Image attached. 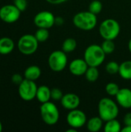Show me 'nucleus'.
I'll return each mask as SVG.
<instances>
[{"label":"nucleus","instance_id":"obj_1","mask_svg":"<svg viewBox=\"0 0 131 132\" xmlns=\"http://www.w3.org/2000/svg\"><path fill=\"white\" fill-rule=\"evenodd\" d=\"M99 116L103 121H108L116 119L119 114V108L117 104L108 97L102 98L98 104Z\"/></svg>","mask_w":131,"mask_h":132},{"label":"nucleus","instance_id":"obj_2","mask_svg":"<svg viewBox=\"0 0 131 132\" xmlns=\"http://www.w3.org/2000/svg\"><path fill=\"white\" fill-rule=\"evenodd\" d=\"M73 22L78 29L84 31H90L94 29L97 24V15L90 11L80 12L74 15Z\"/></svg>","mask_w":131,"mask_h":132},{"label":"nucleus","instance_id":"obj_3","mask_svg":"<svg viewBox=\"0 0 131 132\" xmlns=\"http://www.w3.org/2000/svg\"><path fill=\"white\" fill-rule=\"evenodd\" d=\"M106 55L101 46L92 44L86 49L84 52V60L89 67H98L103 63Z\"/></svg>","mask_w":131,"mask_h":132},{"label":"nucleus","instance_id":"obj_4","mask_svg":"<svg viewBox=\"0 0 131 132\" xmlns=\"http://www.w3.org/2000/svg\"><path fill=\"white\" fill-rule=\"evenodd\" d=\"M99 32L104 39L113 40L119 36L120 26L117 20L113 19H107L101 22Z\"/></svg>","mask_w":131,"mask_h":132},{"label":"nucleus","instance_id":"obj_5","mask_svg":"<svg viewBox=\"0 0 131 132\" xmlns=\"http://www.w3.org/2000/svg\"><path fill=\"white\" fill-rule=\"evenodd\" d=\"M40 115L44 123L48 125H56L59 119V111L55 104L48 101L40 106Z\"/></svg>","mask_w":131,"mask_h":132},{"label":"nucleus","instance_id":"obj_6","mask_svg":"<svg viewBox=\"0 0 131 132\" xmlns=\"http://www.w3.org/2000/svg\"><path fill=\"white\" fill-rule=\"evenodd\" d=\"M38 45L39 41L35 36L31 34H25L21 36L17 44L19 52L27 56L35 53L38 49Z\"/></svg>","mask_w":131,"mask_h":132},{"label":"nucleus","instance_id":"obj_7","mask_svg":"<svg viewBox=\"0 0 131 132\" xmlns=\"http://www.w3.org/2000/svg\"><path fill=\"white\" fill-rule=\"evenodd\" d=\"M49 68L54 72L63 71L67 65V56L63 50H55L52 52L48 58Z\"/></svg>","mask_w":131,"mask_h":132},{"label":"nucleus","instance_id":"obj_8","mask_svg":"<svg viewBox=\"0 0 131 132\" xmlns=\"http://www.w3.org/2000/svg\"><path fill=\"white\" fill-rule=\"evenodd\" d=\"M38 87L35 81L24 79L19 85V95L25 101H30L36 97Z\"/></svg>","mask_w":131,"mask_h":132},{"label":"nucleus","instance_id":"obj_9","mask_svg":"<svg viewBox=\"0 0 131 132\" xmlns=\"http://www.w3.org/2000/svg\"><path fill=\"white\" fill-rule=\"evenodd\" d=\"M21 11L14 5H5L0 8V19L5 23H14L19 20Z\"/></svg>","mask_w":131,"mask_h":132},{"label":"nucleus","instance_id":"obj_10","mask_svg":"<svg viewBox=\"0 0 131 132\" xmlns=\"http://www.w3.org/2000/svg\"><path fill=\"white\" fill-rule=\"evenodd\" d=\"M66 121L71 128L78 129L86 124L87 119L85 113L76 108L69 112L66 116Z\"/></svg>","mask_w":131,"mask_h":132},{"label":"nucleus","instance_id":"obj_11","mask_svg":"<svg viewBox=\"0 0 131 132\" xmlns=\"http://www.w3.org/2000/svg\"><path fill=\"white\" fill-rule=\"evenodd\" d=\"M54 15L49 11H42L38 12L34 17V23L38 28L50 29L55 25Z\"/></svg>","mask_w":131,"mask_h":132},{"label":"nucleus","instance_id":"obj_12","mask_svg":"<svg viewBox=\"0 0 131 132\" xmlns=\"http://www.w3.org/2000/svg\"><path fill=\"white\" fill-rule=\"evenodd\" d=\"M62 106L69 111L76 109L80 104V99L79 96L73 93H69L63 94L62 99L60 100Z\"/></svg>","mask_w":131,"mask_h":132},{"label":"nucleus","instance_id":"obj_13","mask_svg":"<svg viewBox=\"0 0 131 132\" xmlns=\"http://www.w3.org/2000/svg\"><path fill=\"white\" fill-rule=\"evenodd\" d=\"M89 66L84 59H75L70 62L69 69L70 73L75 76H81L85 74Z\"/></svg>","mask_w":131,"mask_h":132},{"label":"nucleus","instance_id":"obj_14","mask_svg":"<svg viewBox=\"0 0 131 132\" xmlns=\"http://www.w3.org/2000/svg\"><path fill=\"white\" fill-rule=\"evenodd\" d=\"M117 104L125 109L131 108V90L129 88L120 89L117 94L115 96Z\"/></svg>","mask_w":131,"mask_h":132},{"label":"nucleus","instance_id":"obj_15","mask_svg":"<svg viewBox=\"0 0 131 132\" xmlns=\"http://www.w3.org/2000/svg\"><path fill=\"white\" fill-rule=\"evenodd\" d=\"M15 48L14 41L9 37L0 38V54L8 55L11 53Z\"/></svg>","mask_w":131,"mask_h":132},{"label":"nucleus","instance_id":"obj_16","mask_svg":"<svg viewBox=\"0 0 131 132\" xmlns=\"http://www.w3.org/2000/svg\"><path fill=\"white\" fill-rule=\"evenodd\" d=\"M36 97L41 104L48 102L51 99V90L47 86L42 85L38 87Z\"/></svg>","mask_w":131,"mask_h":132},{"label":"nucleus","instance_id":"obj_17","mask_svg":"<svg viewBox=\"0 0 131 132\" xmlns=\"http://www.w3.org/2000/svg\"><path fill=\"white\" fill-rule=\"evenodd\" d=\"M41 69L36 65H32L28 67L25 72H24V77L25 79L27 80H36L37 79H39L41 76Z\"/></svg>","mask_w":131,"mask_h":132},{"label":"nucleus","instance_id":"obj_18","mask_svg":"<svg viewBox=\"0 0 131 132\" xmlns=\"http://www.w3.org/2000/svg\"><path fill=\"white\" fill-rule=\"evenodd\" d=\"M103 120L99 117H93L86 122V128L90 132H97L101 130L103 127Z\"/></svg>","mask_w":131,"mask_h":132},{"label":"nucleus","instance_id":"obj_19","mask_svg":"<svg viewBox=\"0 0 131 132\" xmlns=\"http://www.w3.org/2000/svg\"><path fill=\"white\" fill-rule=\"evenodd\" d=\"M119 74L124 80H131V60H127L120 64Z\"/></svg>","mask_w":131,"mask_h":132},{"label":"nucleus","instance_id":"obj_20","mask_svg":"<svg viewBox=\"0 0 131 132\" xmlns=\"http://www.w3.org/2000/svg\"><path fill=\"white\" fill-rule=\"evenodd\" d=\"M121 125L117 119H112L106 121L104 126L105 132H120L121 131Z\"/></svg>","mask_w":131,"mask_h":132},{"label":"nucleus","instance_id":"obj_21","mask_svg":"<svg viewBox=\"0 0 131 132\" xmlns=\"http://www.w3.org/2000/svg\"><path fill=\"white\" fill-rule=\"evenodd\" d=\"M77 43L75 39L73 38H67L64 40L62 45V50L64 51L66 53H72L76 48Z\"/></svg>","mask_w":131,"mask_h":132},{"label":"nucleus","instance_id":"obj_22","mask_svg":"<svg viewBox=\"0 0 131 132\" xmlns=\"http://www.w3.org/2000/svg\"><path fill=\"white\" fill-rule=\"evenodd\" d=\"M86 79L90 82H95L100 76V72L96 67H89L85 73Z\"/></svg>","mask_w":131,"mask_h":132},{"label":"nucleus","instance_id":"obj_23","mask_svg":"<svg viewBox=\"0 0 131 132\" xmlns=\"http://www.w3.org/2000/svg\"><path fill=\"white\" fill-rule=\"evenodd\" d=\"M36 38V39L39 41V43H43L46 42L49 37V32L48 29H44V28H39L35 35H34Z\"/></svg>","mask_w":131,"mask_h":132},{"label":"nucleus","instance_id":"obj_24","mask_svg":"<svg viewBox=\"0 0 131 132\" xmlns=\"http://www.w3.org/2000/svg\"><path fill=\"white\" fill-rule=\"evenodd\" d=\"M101 47L106 54H110V53H113V51L115 50V44L113 40L104 39V41L103 42V43L101 45Z\"/></svg>","mask_w":131,"mask_h":132},{"label":"nucleus","instance_id":"obj_25","mask_svg":"<svg viewBox=\"0 0 131 132\" xmlns=\"http://www.w3.org/2000/svg\"><path fill=\"white\" fill-rule=\"evenodd\" d=\"M105 90H106V92H107V94L108 95H110V96H114L115 97L117 94V93L119 92L120 87H119L118 84H117L116 83L110 82V83H108L106 85Z\"/></svg>","mask_w":131,"mask_h":132},{"label":"nucleus","instance_id":"obj_26","mask_svg":"<svg viewBox=\"0 0 131 132\" xmlns=\"http://www.w3.org/2000/svg\"><path fill=\"white\" fill-rule=\"evenodd\" d=\"M103 9V5L100 1L99 0H93L90 2L89 5V11L93 14H99Z\"/></svg>","mask_w":131,"mask_h":132},{"label":"nucleus","instance_id":"obj_27","mask_svg":"<svg viewBox=\"0 0 131 132\" xmlns=\"http://www.w3.org/2000/svg\"><path fill=\"white\" fill-rule=\"evenodd\" d=\"M119 68L120 64H118L115 61H110L106 65V70L110 74H116L119 73Z\"/></svg>","mask_w":131,"mask_h":132},{"label":"nucleus","instance_id":"obj_28","mask_svg":"<svg viewBox=\"0 0 131 132\" xmlns=\"http://www.w3.org/2000/svg\"><path fill=\"white\" fill-rule=\"evenodd\" d=\"M63 96V91L59 88H53L51 90V99L54 101H60Z\"/></svg>","mask_w":131,"mask_h":132},{"label":"nucleus","instance_id":"obj_29","mask_svg":"<svg viewBox=\"0 0 131 132\" xmlns=\"http://www.w3.org/2000/svg\"><path fill=\"white\" fill-rule=\"evenodd\" d=\"M13 4L21 11L23 12L26 9L27 5H28V2L27 0H14Z\"/></svg>","mask_w":131,"mask_h":132},{"label":"nucleus","instance_id":"obj_30","mask_svg":"<svg viewBox=\"0 0 131 132\" xmlns=\"http://www.w3.org/2000/svg\"><path fill=\"white\" fill-rule=\"evenodd\" d=\"M24 79L22 78V76L19 73H15L12 76V82L15 85H19Z\"/></svg>","mask_w":131,"mask_h":132},{"label":"nucleus","instance_id":"obj_31","mask_svg":"<svg viewBox=\"0 0 131 132\" xmlns=\"http://www.w3.org/2000/svg\"><path fill=\"white\" fill-rule=\"evenodd\" d=\"M124 124L125 126H131V112L126 114L124 117Z\"/></svg>","mask_w":131,"mask_h":132},{"label":"nucleus","instance_id":"obj_32","mask_svg":"<svg viewBox=\"0 0 131 132\" xmlns=\"http://www.w3.org/2000/svg\"><path fill=\"white\" fill-rule=\"evenodd\" d=\"M46 1L52 5H59V4L64 3L67 0H46Z\"/></svg>","mask_w":131,"mask_h":132},{"label":"nucleus","instance_id":"obj_33","mask_svg":"<svg viewBox=\"0 0 131 132\" xmlns=\"http://www.w3.org/2000/svg\"><path fill=\"white\" fill-rule=\"evenodd\" d=\"M64 23V20L62 17H56L55 19V25L61 26Z\"/></svg>","mask_w":131,"mask_h":132},{"label":"nucleus","instance_id":"obj_34","mask_svg":"<svg viewBox=\"0 0 131 132\" xmlns=\"http://www.w3.org/2000/svg\"><path fill=\"white\" fill-rule=\"evenodd\" d=\"M121 132H131V126H125L121 129Z\"/></svg>","mask_w":131,"mask_h":132},{"label":"nucleus","instance_id":"obj_35","mask_svg":"<svg viewBox=\"0 0 131 132\" xmlns=\"http://www.w3.org/2000/svg\"><path fill=\"white\" fill-rule=\"evenodd\" d=\"M76 130H77V129H76V128H70V129L66 130V132H76Z\"/></svg>","mask_w":131,"mask_h":132},{"label":"nucleus","instance_id":"obj_36","mask_svg":"<svg viewBox=\"0 0 131 132\" xmlns=\"http://www.w3.org/2000/svg\"><path fill=\"white\" fill-rule=\"evenodd\" d=\"M128 48H129V50H130V52L131 53V39H130L129 43H128Z\"/></svg>","mask_w":131,"mask_h":132},{"label":"nucleus","instance_id":"obj_37","mask_svg":"<svg viewBox=\"0 0 131 132\" xmlns=\"http://www.w3.org/2000/svg\"><path fill=\"white\" fill-rule=\"evenodd\" d=\"M2 131V122L0 121V132Z\"/></svg>","mask_w":131,"mask_h":132},{"label":"nucleus","instance_id":"obj_38","mask_svg":"<svg viewBox=\"0 0 131 132\" xmlns=\"http://www.w3.org/2000/svg\"><path fill=\"white\" fill-rule=\"evenodd\" d=\"M0 55H1V54H0Z\"/></svg>","mask_w":131,"mask_h":132}]
</instances>
